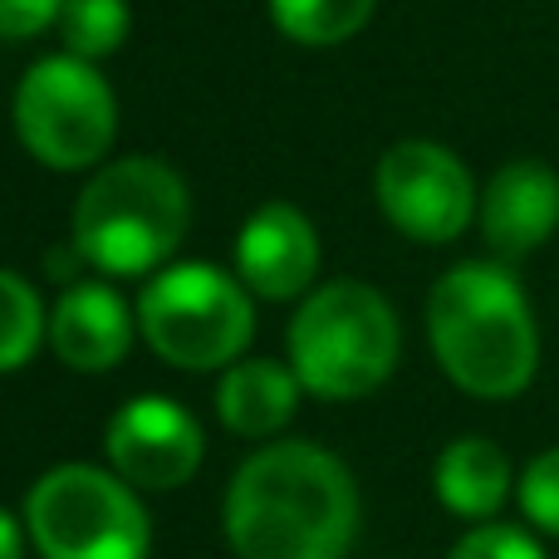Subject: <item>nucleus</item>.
Masks as SVG:
<instances>
[{
    "instance_id": "1",
    "label": "nucleus",
    "mask_w": 559,
    "mask_h": 559,
    "mask_svg": "<svg viewBox=\"0 0 559 559\" xmlns=\"http://www.w3.org/2000/svg\"><path fill=\"white\" fill-rule=\"evenodd\" d=\"M358 531V486L314 442H265L226 491L236 559H344Z\"/></svg>"
},
{
    "instance_id": "2",
    "label": "nucleus",
    "mask_w": 559,
    "mask_h": 559,
    "mask_svg": "<svg viewBox=\"0 0 559 559\" xmlns=\"http://www.w3.org/2000/svg\"><path fill=\"white\" fill-rule=\"evenodd\" d=\"M427 338L462 393L506 403L540 368V329L506 261H462L427 295Z\"/></svg>"
},
{
    "instance_id": "3",
    "label": "nucleus",
    "mask_w": 559,
    "mask_h": 559,
    "mask_svg": "<svg viewBox=\"0 0 559 559\" xmlns=\"http://www.w3.org/2000/svg\"><path fill=\"white\" fill-rule=\"evenodd\" d=\"M187 182L157 157H123L88 177L74 206V251L98 275H147L182 246Z\"/></svg>"
},
{
    "instance_id": "4",
    "label": "nucleus",
    "mask_w": 559,
    "mask_h": 559,
    "mask_svg": "<svg viewBox=\"0 0 559 559\" xmlns=\"http://www.w3.org/2000/svg\"><path fill=\"white\" fill-rule=\"evenodd\" d=\"M397 354L403 329L393 305L364 280H329L309 289L289 319V368L305 393L329 403H354L383 388Z\"/></svg>"
},
{
    "instance_id": "5",
    "label": "nucleus",
    "mask_w": 559,
    "mask_h": 559,
    "mask_svg": "<svg viewBox=\"0 0 559 559\" xmlns=\"http://www.w3.org/2000/svg\"><path fill=\"white\" fill-rule=\"evenodd\" d=\"M138 329L147 348L173 368H231L251 348L255 305L241 275H226L206 261L167 265L138 295Z\"/></svg>"
},
{
    "instance_id": "6",
    "label": "nucleus",
    "mask_w": 559,
    "mask_h": 559,
    "mask_svg": "<svg viewBox=\"0 0 559 559\" xmlns=\"http://www.w3.org/2000/svg\"><path fill=\"white\" fill-rule=\"evenodd\" d=\"M25 531L39 559H147L153 545L138 486L88 462L49 466L29 486Z\"/></svg>"
},
{
    "instance_id": "7",
    "label": "nucleus",
    "mask_w": 559,
    "mask_h": 559,
    "mask_svg": "<svg viewBox=\"0 0 559 559\" xmlns=\"http://www.w3.org/2000/svg\"><path fill=\"white\" fill-rule=\"evenodd\" d=\"M10 118L29 157H39L55 173H84L104 163L118 133L114 88L79 55H49L29 64L15 88Z\"/></svg>"
},
{
    "instance_id": "8",
    "label": "nucleus",
    "mask_w": 559,
    "mask_h": 559,
    "mask_svg": "<svg viewBox=\"0 0 559 559\" xmlns=\"http://www.w3.org/2000/svg\"><path fill=\"white\" fill-rule=\"evenodd\" d=\"M373 197L383 206V216L423 246H447L472 226V216L481 212L476 182L466 173V163L442 143H423L407 138L393 143L378 157L373 173Z\"/></svg>"
},
{
    "instance_id": "9",
    "label": "nucleus",
    "mask_w": 559,
    "mask_h": 559,
    "mask_svg": "<svg viewBox=\"0 0 559 559\" xmlns=\"http://www.w3.org/2000/svg\"><path fill=\"white\" fill-rule=\"evenodd\" d=\"M108 466L138 491H173V486L192 481L202 466L206 437L197 417L173 397H133L108 417L104 432Z\"/></svg>"
},
{
    "instance_id": "10",
    "label": "nucleus",
    "mask_w": 559,
    "mask_h": 559,
    "mask_svg": "<svg viewBox=\"0 0 559 559\" xmlns=\"http://www.w3.org/2000/svg\"><path fill=\"white\" fill-rule=\"evenodd\" d=\"M481 236L501 261L535 255L559 226V173L540 157H515L481 192Z\"/></svg>"
},
{
    "instance_id": "11",
    "label": "nucleus",
    "mask_w": 559,
    "mask_h": 559,
    "mask_svg": "<svg viewBox=\"0 0 559 559\" xmlns=\"http://www.w3.org/2000/svg\"><path fill=\"white\" fill-rule=\"evenodd\" d=\"M319 236L289 202H265L236 236V275L261 299H295L314 285Z\"/></svg>"
},
{
    "instance_id": "12",
    "label": "nucleus",
    "mask_w": 559,
    "mask_h": 559,
    "mask_svg": "<svg viewBox=\"0 0 559 559\" xmlns=\"http://www.w3.org/2000/svg\"><path fill=\"white\" fill-rule=\"evenodd\" d=\"M138 319L128 314L123 295L98 280H79L59 295V305L49 309V348L79 373H104L118 368L133 348Z\"/></svg>"
},
{
    "instance_id": "13",
    "label": "nucleus",
    "mask_w": 559,
    "mask_h": 559,
    "mask_svg": "<svg viewBox=\"0 0 559 559\" xmlns=\"http://www.w3.org/2000/svg\"><path fill=\"white\" fill-rule=\"evenodd\" d=\"M299 378L295 368L271 364V358H241L226 368L222 388H216V417L231 427L236 437H275L280 427L295 417L299 407Z\"/></svg>"
},
{
    "instance_id": "14",
    "label": "nucleus",
    "mask_w": 559,
    "mask_h": 559,
    "mask_svg": "<svg viewBox=\"0 0 559 559\" xmlns=\"http://www.w3.org/2000/svg\"><path fill=\"white\" fill-rule=\"evenodd\" d=\"M511 481H515L511 456L491 437H456V442H447L432 472L437 501L452 515L476 521V525L501 511L506 496H511Z\"/></svg>"
},
{
    "instance_id": "15",
    "label": "nucleus",
    "mask_w": 559,
    "mask_h": 559,
    "mask_svg": "<svg viewBox=\"0 0 559 559\" xmlns=\"http://www.w3.org/2000/svg\"><path fill=\"white\" fill-rule=\"evenodd\" d=\"M378 0H271V20L285 39L309 49H329L354 39L373 20Z\"/></svg>"
},
{
    "instance_id": "16",
    "label": "nucleus",
    "mask_w": 559,
    "mask_h": 559,
    "mask_svg": "<svg viewBox=\"0 0 559 559\" xmlns=\"http://www.w3.org/2000/svg\"><path fill=\"white\" fill-rule=\"evenodd\" d=\"M39 338H49V314L35 285L15 271H0V373H15L35 358Z\"/></svg>"
},
{
    "instance_id": "17",
    "label": "nucleus",
    "mask_w": 559,
    "mask_h": 559,
    "mask_svg": "<svg viewBox=\"0 0 559 559\" xmlns=\"http://www.w3.org/2000/svg\"><path fill=\"white\" fill-rule=\"evenodd\" d=\"M133 29L128 0H69L59 15V35H64V55H79L88 64L118 55Z\"/></svg>"
},
{
    "instance_id": "18",
    "label": "nucleus",
    "mask_w": 559,
    "mask_h": 559,
    "mask_svg": "<svg viewBox=\"0 0 559 559\" xmlns=\"http://www.w3.org/2000/svg\"><path fill=\"white\" fill-rule=\"evenodd\" d=\"M521 511L535 531L559 535V447L540 452L521 472Z\"/></svg>"
},
{
    "instance_id": "19",
    "label": "nucleus",
    "mask_w": 559,
    "mask_h": 559,
    "mask_svg": "<svg viewBox=\"0 0 559 559\" xmlns=\"http://www.w3.org/2000/svg\"><path fill=\"white\" fill-rule=\"evenodd\" d=\"M447 559H545L540 540L521 525H501V521H481L476 531H466L452 545Z\"/></svg>"
},
{
    "instance_id": "20",
    "label": "nucleus",
    "mask_w": 559,
    "mask_h": 559,
    "mask_svg": "<svg viewBox=\"0 0 559 559\" xmlns=\"http://www.w3.org/2000/svg\"><path fill=\"white\" fill-rule=\"evenodd\" d=\"M69 0H0V39H29L45 35Z\"/></svg>"
},
{
    "instance_id": "21",
    "label": "nucleus",
    "mask_w": 559,
    "mask_h": 559,
    "mask_svg": "<svg viewBox=\"0 0 559 559\" xmlns=\"http://www.w3.org/2000/svg\"><path fill=\"white\" fill-rule=\"evenodd\" d=\"M0 559H25V525L10 511H0Z\"/></svg>"
}]
</instances>
